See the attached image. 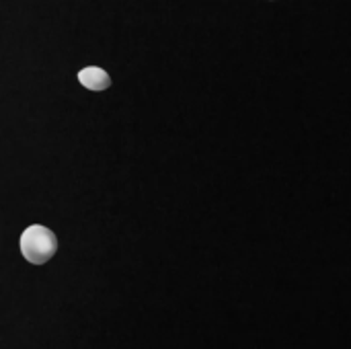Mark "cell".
Masks as SVG:
<instances>
[{
  "label": "cell",
  "mask_w": 351,
  "mask_h": 349,
  "mask_svg": "<svg viewBox=\"0 0 351 349\" xmlns=\"http://www.w3.org/2000/svg\"><path fill=\"white\" fill-rule=\"evenodd\" d=\"M58 251V239L56 234L41 224L27 226L21 234V253L23 257L33 265L47 263Z\"/></svg>",
  "instance_id": "6da1fadb"
},
{
  "label": "cell",
  "mask_w": 351,
  "mask_h": 349,
  "mask_svg": "<svg viewBox=\"0 0 351 349\" xmlns=\"http://www.w3.org/2000/svg\"><path fill=\"white\" fill-rule=\"evenodd\" d=\"M78 82L88 91H107L111 86V76L99 66H86L78 72Z\"/></svg>",
  "instance_id": "7a4b0ae2"
}]
</instances>
